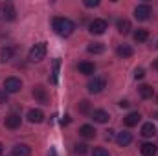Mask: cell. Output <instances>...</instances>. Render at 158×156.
<instances>
[{
    "instance_id": "52a82bcc",
    "label": "cell",
    "mask_w": 158,
    "mask_h": 156,
    "mask_svg": "<svg viewBox=\"0 0 158 156\" xmlns=\"http://www.w3.org/2000/svg\"><path fill=\"white\" fill-rule=\"evenodd\" d=\"M105 84H107V81H105L103 77H92L90 81H88L86 88H88L90 94H99V92L105 88Z\"/></svg>"
},
{
    "instance_id": "74e56055",
    "label": "cell",
    "mask_w": 158,
    "mask_h": 156,
    "mask_svg": "<svg viewBox=\"0 0 158 156\" xmlns=\"http://www.w3.org/2000/svg\"><path fill=\"white\" fill-rule=\"evenodd\" d=\"M156 48H158V44H156Z\"/></svg>"
},
{
    "instance_id": "8992f818",
    "label": "cell",
    "mask_w": 158,
    "mask_h": 156,
    "mask_svg": "<svg viewBox=\"0 0 158 156\" xmlns=\"http://www.w3.org/2000/svg\"><path fill=\"white\" fill-rule=\"evenodd\" d=\"M20 88H22V81L19 77H7L4 81V90L7 94H17Z\"/></svg>"
},
{
    "instance_id": "7a4b0ae2",
    "label": "cell",
    "mask_w": 158,
    "mask_h": 156,
    "mask_svg": "<svg viewBox=\"0 0 158 156\" xmlns=\"http://www.w3.org/2000/svg\"><path fill=\"white\" fill-rule=\"evenodd\" d=\"M46 51H48L46 42H37V44H33V46L30 48L28 59H30L31 63H39V61H42V59L46 57Z\"/></svg>"
},
{
    "instance_id": "4fadbf2b",
    "label": "cell",
    "mask_w": 158,
    "mask_h": 156,
    "mask_svg": "<svg viewBox=\"0 0 158 156\" xmlns=\"http://www.w3.org/2000/svg\"><path fill=\"white\" fill-rule=\"evenodd\" d=\"M20 116L19 114H9V116H6V119H4V125L7 127V129H19L20 127Z\"/></svg>"
},
{
    "instance_id": "5bb4252c",
    "label": "cell",
    "mask_w": 158,
    "mask_h": 156,
    "mask_svg": "<svg viewBox=\"0 0 158 156\" xmlns=\"http://www.w3.org/2000/svg\"><path fill=\"white\" fill-rule=\"evenodd\" d=\"M140 134H142L143 138H153V136L156 134V127H155V123H153V121H149V123H143V125H142V130H140Z\"/></svg>"
},
{
    "instance_id": "d6a6232c",
    "label": "cell",
    "mask_w": 158,
    "mask_h": 156,
    "mask_svg": "<svg viewBox=\"0 0 158 156\" xmlns=\"http://www.w3.org/2000/svg\"><path fill=\"white\" fill-rule=\"evenodd\" d=\"M119 107H121V109H127V107H129V101L121 99V101H119Z\"/></svg>"
},
{
    "instance_id": "30bf717a",
    "label": "cell",
    "mask_w": 158,
    "mask_h": 156,
    "mask_svg": "<svg viewBox=\"0 0 158 156\" xmlns=\"http://www.w3.org/2000/svg\"><path fill=\"white\" fill-rule=\"evenodd\" d=\"M79 136L85 140H94L96 138V129L92 125H81L79 127Z\"/></svg>"
},
{
    "instance_id": "277c9868",
    "label": "cell",
    "mask_w": 158,
    "mask_h": 156,
    "mask_svg": "<svg viewBox=\"0 0 158 156\" xmlns=\"http://www.w3.org/2000/svg\"><path fill=\"white\" fill-rule=\"evenodd\" d=\"M0 13H2L4 20H15V17H17V9L11 2H2L0 4Z\"/></svg>"
},
{
    "instance_id": "5b68a950",
    "label": "cell",
    "mask_w": 158,
    "mask_h": 156,
    "mask_svg": "<svg viewBox=\"0 0 158 156\" xmlns=\"http://www.w3.org/2000/svg\"><path fill=\"white\" fill-rule=\"evenodd\" d=\"M151 15H153V7L149 4H140V6L134 7V17L138 20H147Z\"/></svg>"
},
{
    "instance_id": "9c48e42d",
    "label": "cell",
    "mask_w": 158,
    "mask_h": 156,
    "mask_svg": "<svg viewBox=\"0 0 158 156\" xmlns=\"http://www.w3.org/2000/svg\"><path fill=\"white\" fill-rule=\"evenodd\" d=\"M77 70H79V74H83V76H92L96 72V66L90 61H81L77 64Z\"/></svg>"
},
{
    "instance_id": "4316f807",
    "label": "cell",
    "mask_w": 158,
    "mask_h": 156,
    "mask_svg": "<svg viewBox=\"0 0 158 156\" xmlns=\"http://www.w3.org/2000/svg\"><path fill=\"white\" fill-rule=\"evenodd\" d=\"M77 110L81 112V114H86V112L90 110V103H88L86 99H83V101H81V103L77 105Z\"/></svg>"
},
{
    "instance_id": "e575fe53",
    "label": "cell",
    "mask_w": 158,
    "mask_h": 156,
    "mask_svg": "<svg viewBox=\"0 0 158 156\" xmlns=\"http://www.w3.org/2000/svg\"><path fill=\"white\" fill-rule=\"evenodd\" d=\"M48 156H57V153H55V149H52V151H50V154Z\"/></svg>"
},
{
    "instance_id": "d4e9b609",
    "label": "cell",
    "mask_w": 158,
    "mask_h": 156,
    "mask_svg": "<svg viewBox=\"0 0 158 156\" xmlns=\"http://www.w3.org/2000/svg\"><path fill=\"white\" fill-rule=\"evenodd\" d=\"M59 66H61V59L53 61V72H52V83L57 84V77H59Z\"/></svg>"
},
{
    "instance_id": "d590c367",
    "label": "cell",
    "mask_w": 158,
    "mask_h": 156,
    "mask_svg": "<svg viewBox=\"0 0 158 156\" xmlns=\"http://www.w3.org/2000/svg\"><path fill=\"white\" fill-rule=\"evenodd\" d=\"M2 153H4V145L0 143V156H2Z\"/></svg>"
},
{
    "instance_id": "7c38bea8",
    "label": "cell",
    "mask_w": 158,
    "mask_h": 156,
    "mask_svg": "<svg viewBox=\"0 0 158 156\" xmlns=\"http://www.w3.org/2000/svg\"><path fill=\"white\" fill-rule=\"evenodd\" d=\"M131 142H132V134H131V132H127V130L118 132V136H116V143H118L119 147H127Z\"/></svg>"
},
{
    "instance_id": "f546056e",
    "label": "cell",
    "mask_w": 158,
    "mask_h": 156,
    "mask_svg": "<svg viewBox=\"0 0 158 156\" xmlns=\"http://www.w3.org/2000/svg\"><path fill=\"white\" fill-rule=\"evenodd\" d=\"M83 4H85L86 7H98V6H99V0H85Z\"/></svg>"
},
{
    "instance_id": "83f0119b",
    "label": "cell",
    "mask_w": 158,
    "mask_h": 156,
    "mask_svg": "<svg viewBox=\"0 0 158 156\" xmlns=\"http://www.w3.org/2000/svg\"><path fill=\"white\" fill-rule=\"evenodd\" d=\"M92 156H109V151L103 149V147H96V149L92 151Z\"/></svg>"
},
{
    "instance_id": "44dd1931",
    "label": "cell",
    "mask_w": 158,
    "mask_h": 156,
    "mask_svg": "<svg viewBox=\"0 0 158 156\" xmlns=\"http://www.w3.org/2000/svg\"><path fill=\"white\" fill-rule=\"evenodd\" d=\"M142 119L140 116V112H131V114H127L125 119H123V123L127 125V127H134V125H138V121Z\"/></svg>"
},
{
    "instance_id": "4dcf8cb0",
    "label": "cell",
    "mask_w": 158,
    "mask_h": 156,
    "mask_svg": "<svg viewBox=\"0 0 158 156\" xmlns=\"http://www.w3.org/2000/svg\"><path fill=\"white\" fill-rule=\"evenodd\" d=\"M7 103V92L6 90H0V105Z\"/></svg>"
},
{
    "instance_id": "603a6c76",
    "label": "cell",
    "mask_w": 158,
    "mask_h": 156,
    "mask_svg": "<svg viewBox=\"0 0 158 156\" xmlns=\"http://www.w3.org/2000/svg\"><path fill=\"white\" fill-rule=\"evenodd\" d=\"M11 57H13V48L6 46V48H2V50H0V59H2L4 63L11 61Z\"/></svg>"
},
{
    "instance_id": "3957f363",
    "label": "cell",
    "mask_w": 158,
    "mask_h": 156,
    "mask_svg": "<svg viewBox=\"0 0 158 156\" xmlns=\"http://www.w3.org/2000/svg\"><path fill=\"white\" fill-rule=\"evenodd\" d=\"M107 30H109V24H107V20H103V18H94V20L90 22V26H88V31H90L92 35H103Z\"/></svg>"
},
{
    "instance_id": "836d02e7",
    "label": "cell",
    "mask_w": 158,
    "mask_h": 156,
    "mask_svg": "<svg viewBox=\"0 0 158 156\" xmlns=\"http://www.w3.org/2000/svg\"><path fill=\"white\" fill-rule=\"evenodd\" d=\"M61 123H63V125H68V123H70V119H68V116H64V119H63Z\"/></svg>"
},
{
    "instance_id": "d6986e66",
    "label": "cell",
    "mask_w": 158,
    "mask_h": 156,
    "mask_svg": "<svg viewBox=\"0 0 158 156\" xmlns=\"http://www.w3.org/2000/svg\"><path fill=\"white\" fill-rule=\"evenodd\" d=\"M116 28H118V31L121 33V35H127V33L132 30L131 20H127V18H119L118 22H116Z\"/></svg>"
},
{
    "instance_id": "f1b7e54d",
    "label": "cell",
    "mask_w": 158,
    "mask_h": 156,
    "mask_svg": "<svg viewBox=\"0 0 158 156\" xmlns=\"http://www.w3.org/2000/svg\"><path fill=\"white\" fill-rule=\"evenodd\" d=\"M143 76H145V70H143L142 66L134 70V79H143Z\"/></svg>"
},
{
    "instance_id": "cb8c5ba5",
    "label": "cell",
    "mask_w": 158,
    "mask_h": 156,
    "mask_svg": "<svg viewBox=\"0 0 158 156\" xmlns=\"http://www.w3.org/2000/svg\"><path fill=\"white\" fill-rule=\"evenodd\" d=\"M147 39H149V31L147 30H136L134 31V40L136 42H145Z\"/></svg>"
},
{
    "instance_id": "1f68e13d",
    "label": "cell",
    "mask_w": 158,
    "mask_h": 156,
    "mask_svg": "<svg viewBox=\"0 0 158 156\" xmlns=\"http://www.w3.org/2000/svg\"><path fill=\"white\" fill-rule=\"evenodd\" d=\"M105 138H107V140H112V138H114V130H112V129H109V130H107V136H105Z\"/></svg>"
},
{
    "instance_id": "2e32d148",
    "label": "cell",
    "mask_w": 158,
    "mask_h": 156,
    "mask_svg": "<svg viewBox=\"0 0 158 156\" xmlns=\"http://www.w3.org/2000/svg\"><path fill=\"white\" fill-rule=\"evenodd\" d=\"M92 119L96 121V123H107L110 116H109V112L107 110H103V109H98V110H94L92 112Z\"/></svg>"
},
{
    "instance_id": "8d00e7d4",
    "label": "cell",
    "mask_w": 158,
    "mask_h": 156,
    "mask_svg": "<svg viewBox=\"0 0 158 156\" xmlns=\"http://www.w3.org/2000/svg\"><path fill=\"white\" fill-rule=\"evenodd\" d=\"M156 101H158V96H156Z\"/></svg>"
},
{
    "instance_id": "7402d4cb",
    "label": "cell",
    "mask_w": 158,
    "mask_h": 156,
    "mask_svg": "<svg viewBox=\"0 0 158 156\" xmlns=\"http://www.w3.org/2000/svg\"><path fill=\"white\" fill-rule=\"evenodd\" d=\"M88 51L94 53V55L103 53V51H105V44H103V42H92V44L88 46Z\"/></svg>"
},
{
    "instance_id": "ba28073f",
    "label": "cell",
    "mask_w": 158,
    "mask_h": 156,
    "mask_svg": "<svg viewBox=\"0 0 158 156\" xmlns=\"http://www.w3.org/2000/svg\"><path fill=\"white\" fill-rule=\"evenodd\" d=\"M33 97L39 101V103H42V105H48V94H46V88L44 86H40V84H37V86H33Z\"/></svg>"
},
{
    "instance_id": "ffe728a7",
    "label": "cell",
    "mask_w": 158,
    "mask_h": 156,
    "mask_svg": "<svg viewBox=\"0 0 158 156\" xmlns=\"http://www.w3.org/2000/svg\"><path fill=\"white\" fill-rule=\"evenodd\" d=\"M138 92H140V97H143V99H151V97L155 96V88L149 86V84H142V86H138Z\"/></svg>"
},
{
    "instance_id": "8fae6325",
    "label": "cell",
    "mask_w": 158,
    "mask_h": 156,
    "mask_svg": "<svg viewBox=\"0 0 158 156\" xmlns=\"http://www.w3.org/2000/svg\"><path fill=\"white\" fill-rule=\"evenodd\" d=\"M11 154L13 156H30L31 154V147L26 145V143H17V145L13 147Z\"/></svg>"
},
{
    "instance_id": "e0dca14e",
    "label": "cell",
    "mask_w": 158,
    "mask_h": 156,
    "mask_svg": "<svg viewBox=\"0 0 158 156\" xmlns=\"http://www.w3.org/2000/svg\"><path fill=\"white\" fill-rule=\"evenodd\" d=\"M116 53H118L119 57H123V59H129V57L134 55V50H132L131 44H119L118 50H116Z\"/></svg>"
},
{
    "instance_id": "6da1fadb",
    "label": "cell",
    "mask_w": 158,
    "mask_h": 156,
    "mask_svg": "<svg viewBox=\"0 0 158 156\" xmlns=\"http://www.w3.org/2000/svg\"><path fill=\"white\" fill-rule=\"evenodd\" d=\"M52 26H53V31H55L57 35H61V37H70V35L74 33V30H76V24H74L70 18H64V17L53 18Z\"/></svg>"
},
{
    "instance_id": "484cf974",
    "label": "cell",
    "mask_w": 158,
    "mask_h": 156,
    "mask_svg": "<svg viewBox=\"0 0 158 156\" xmlns=\"http://www.w3.org/2000/svg\"><path fill=\"white\" fill-rule=\"evenodd\" d=\"M86 151H88V149H86V145H85V143H76V145H74V153L79 154V156L86 154Z\"/></svg>"
},
{
    "instance_id": "ac0fdd59",
    "label": "cell",
    "mask_w": 158,
    "mask_h": 156,
    "mask_svg": "<svg viewBox=\"0 0 158 156\" xmlns=\"http://www.w3.org/2000/svg\"><path fill=\"white\" fill-rule=\"evenodd\" d=\"M140 153H142V156H156L158 149L155 143H142L140 145Z\"/></svg>"
},
{
    "instance_id": "9a60e30c",
    "label": "cell",
    "mask_w": 158,
    "mask_h": 156,
    "mask_svg": "<svg viewBox=\"0 0 158 156\" xmlns=\"http://www.w3.org/2000/svg\"><path fill=\"white\" fill-rule=\"evenodd\" d=\"M28 121L30 123H42L44 121V112L39 110V109H31L28 112Z\"/></svg>"
}]
</instances>
